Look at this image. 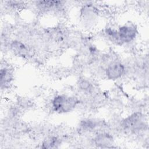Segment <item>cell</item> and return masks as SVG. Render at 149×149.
I'll list each match as a JSON object with an SVG mask.
<instances>
[{
    "label": "cell",
    "instance_id": "obj_1",
    "mask_svg": "<svg viewBox=\"0 0 149 149\" xmlns=\"http://www.w3.org/2000/svg\"><path fill=\"white\" fill-rule=\"evenodd\" d=\"M79 104V99L68 95H56L51 102L54 111L58 113H66L72 111Z\"/></svg>",
    "mask_w": 149,
    "mask_h": 149
},
{
    "label": "cell",
    "instance_id": "obj_2",
    "mask_svg": "<svg viewBox=\"0 0 149 149\" xmlns=\"http://www.w3.org/2000/svg\"><path fill=\"white\" fill-rule=\"evenodd\" d=\"M122 126L125 130L131 132L141 130L144 128V116L140 112H134L123 120Z\"/></svg>",
    "mask_w": 149,
    "mask_h": 149
},
{
    "label": "cell",
    "instance_id": "obj_3",
    "mask_svg": "<svg viewBox=\"0 0 149 149\" xmlns=\"http://www.w3.org/2000/svg\"><path fill=\"white\" fill-rule=\"evenodd\" d=\"M137 29L133 24H125L117 30L119 44L129 43L133 41L137 35Z\"/></svg>",
    "mask_w": 149,
    "mask_h": 149
},
{
    "label": "cell",
    "instance_id": "obj_4",
    "mask_svg": "<svg viewBox=\"0 0 149 149\" xmlns=\"http://www.w3.org/2000/svg\"><path fill=\"white\" fill-rule=\"evenodd\" d=\"M125 72V67L120 62H114L109 65L105 69V75L108 80H115L120 78Z\"/></svg>",
    "mask_w": 149,
    "mask_h": 149
},
{
    "label": "cell",
    "instance_id": "obj_5",
    "mask_svg": "<svg viewBox=\"0 0 149 149\" xmlns=\"http://www.w3.org/2000/svg\"><path fill=\"white\" fill-rule=\"evenodd\" d=\"M94 144L101 148L111 147L114 142L113 136L108 133H100L93 139Z\"/></svg>",
    "mask_w": 149,
    "mask_h": 149
},
{
    "label": "cell",
    "instance_id": "obj_6",
    "mask_svg": "<svg viewBox=\"0 0 149 149\" xmlns=\"http://www.w3.org/2000/svg\"><path fill=\"white\" fill-rule=\"evenodd\" d=\"M10 48L15 54L19 56L26 58L30 55V51L27 46L20 41H13L10 44Z\"/></svg>",
    "mask_w": 149,
    "mask_h": 149
},
{
    "label": "cell",
    "instance_id": "obj_7",
    "mask_svg": "<svg viewBox=\"0 0 149 149\" xmlns=\"http://www.w3.org/2000/svg\"><path fill=\"white\" fill-rule=\"evenodd\" d=\"M13 79V74L9 68H3L1 69L0 72V82L1 88H5L8 86Z\"/></svg>",
    "mask_w": 149,
    "mask_h": 149
},
{
    "label": "cell",
    "instance_id": "obj_8",
    "mask_svg": "<svg viewBox=\"0 0 149 149\" xmlns=\"http://www.w3.org/2000/svg\"><path fill=\"white\" fill-rule=\"evenodd\" d=\"M60 143L61 141L57 137H49L43 141L41 147L43 148H57Z\"/></svg>",
    "mask_w": 149,
    "mask_h": 149
},
{
    "label": "cell",
    "instance_id": "obj_9",
    "mask_svg": "<svg viewBox=\"0 0 149 149\" xmlns=\"http://www.w3.org/2000/svg\"><path fill=\"white\" fill-rule=\"evenodd\" d=\"M97 122L91 119H83L80 122V128L84 131L92 130L97 127Z\"/></svg>",
    "mask_w": 149,
    "mask_h": 149
},
{
    "label": "cell",
    "instance_id": "obj_10",
    "mask_svg": "<svg viewBox=\"0 0 149 149\" xmlns=\"http://www.w3.org/2000/svg\"><path fill=\"white\" fill-rule=\"evenodd\" d=\"M61 4V2L57 1H41L37 2V5L42 9H50Z\"/></svg>",
    "mask_w": 149,
    "mask_h": 149
},
{
    "label": "cell",
    "instance_id": "obj_11",
    "mask_svg": "<svg viewBox=\"0 0 149 149\" xmlns=\"http://www.w3.org/2000/svg\"><path fill=\"white\" fill-rule=\"evenodd\" d=\"M79 87L83 91H88L91 88V84L88 80L83 79L79 81Z\"/></svg>",
    "mask_w": 149,
    "mask_h": 149
}]
</instances>
